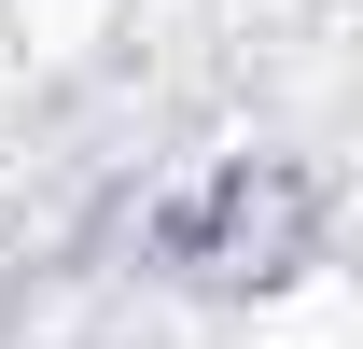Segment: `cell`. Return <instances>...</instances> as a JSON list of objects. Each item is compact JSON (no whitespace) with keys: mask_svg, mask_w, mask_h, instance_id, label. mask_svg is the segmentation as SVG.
Instances as JSON below:
<instances>
[{"mask_svg":"<svg viewBox=\"0 0 363 349\" xmlns=\"http://www.w3.org/2000/svg\"><path fill=\"white\" fill-rule=\"evenodd\" d=\"M252 349H363L350 279H335V265H279L266 294H252Z\"/></svg>","mask_w":363,"mask_h":349,"instance_id":"1","label":"cell"},{"mask_svg":"<svg viewBox=\"0 0 363 349\" xmlns=\"http://www.w3.org/2000/svg\"><path fill=\"white\" fill-rule=\"evenodd\" d=\"M98 14H112V0H14V43H28V56H84Z\"/></svg>","mask_w":363,"mask_h":349,"instance_id":"2","label":"cell"}]
</instances>
